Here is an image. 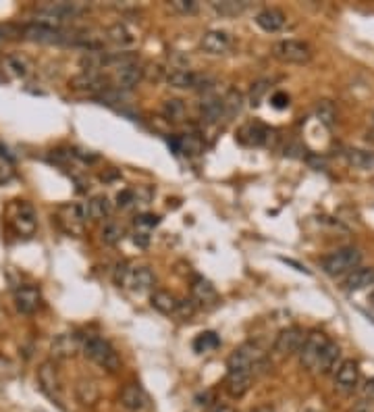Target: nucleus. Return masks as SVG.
Wrapping results in <instances>:
<instances>
[{
	"instance_id": "1",
	"label": "nucleus",
	"mask_w": 374,
	"mask_h": 412,
	"mask_svg": "<svg viewBox=\"0 0 374 412\" xmlns=\"http://www.w3.org/2000/svg\"><path fill=\"white\" fill-rule=\"evenodd\" d=\"M81 350L92 363H96L98 367L106 369L108 373H114L121 367V359H119L117 350L110 346V342H106V340H102L98 336L85 338L83 344H81Z\"/></svg>"
},
{
	"instance_id": "2",
	"label": "nucleus",
	"mask_w": 374,
	"mask_h": 412,
	"mask_svg": "<svg viewBox=\"0 0 374 412\" xmlns=\"http://www.w3.org/2000/svg\"><path fill=\"white\" fill-rule=\"evenodd\" d=\"M360 261H362V252L354 246H348L325 256L321 261V267L329 277H341V275H350L352 271H356Z\"/></svg>"
},
{
	"instance_id": "3",
	"label": "nucleus",
	"mask_w": 374,
	"mask_h": 412,
	"mask_svg": "<svg viewBox=\"0 0 374 412\" xmlns=\"http://www.w3.org/2000/svg\"><path fill=\"white\" fill-rule=\"evenodd\" d=\"M85 10H87V6L81 2H54V4L40 6L35 17H37V23L60 27L62 23H67L75 17H81Z\"/></svg>"
},
{
	"instance_id": "4",
	"label": "nucleus",
	"mask_w": 374,
	"mask_h": 412,
	"mask_svg": "<svg viewBox=\"0 0 374 412\" xmlns=\"http://www.w3.org/2000/svg\"><path fill=\"white\" fill-rule=\"evenodd\" d=\"M114 283L119 288H129L142 294L154 286V273L148 267H129L127 263H121L114 271Z\"/></svg>"
},
{
	"instance_id": "5",
	"label": "nucleus",
	"mask_w": 374,
	"mask_h": 412,
	"mask_svg": "<svg viewBox=\"0 0 374 412\" xmlns=\"http://www.w3.org/2000/svg\"><path fill=\"white\" fill-rule=\"evenodd\" d=\"M21 35L29 42H37V44H71L73 40V31H65L62 27H52V25H44V23H27L21 27Z\"/></svg>"
},
{
	"instance_id": "6",
	"label": "nucleus",
	"mask_w": 374,
	"mask_h": 412,
	"mask_svg": "<svg viewBox=\"0 0 374 412\" xmlns=\"http://www.w3.org/2000/svg\"><path fill=\"white\" fill-rule=\"evenodd\" d=\"M264 363V354L256 344H244L237 350H233V354L227 361V369L229 371H248V373H256L258 367H262Z\"/></svg>"
},
{
	"instance_id": "7",
	"label": "nucleus",
	"mask_w": 374,
	"mask_h": 412,
	"mask_svg": "<svg viewBox=\"0 0 374 412\" xmlns=\"http://www.w3.org/2000/svg\"><path fill=\"white\" fill-rule=\"evenodd\" d=\"M275 58L289 65H306L312 58V48L302 40H281L273 46Z\"/></svg>"
},
{
	"instance_id": "8",
	"label": "nucleus",
	"mask_w": 374,
	"mask_h": 412,
	"mask_svg": "<svg viewBox=\"0 0 374 412\" xmlns=\"http://www.w3.org/2000/svg\"><path fill=\"white\" fill-rule=\"evenodd\" d=\"M331 340L323 333V331H312L310 336H306L304 340V346L302 350L298 352L300 354V365L308 371H314L316 373V365H318V359L323 354V350L327 348Z\"/></svg>"
},
{
	"instance_id": "9",
	"label": "nucleus",
	"mask_w": 374,
	"mask_h": 412,
	"mask_svg": "<svg viewBox=\"0 0 374 412\" xmlns=\"http://www.w3.org/2000/svg\"><path fill=\"white\" fill-rule=\"evenodd\" d=\"M37 384H40V390H42L52 402H56L58 406L62 404V402H60V400H62V398H60L62 386H60V375H58L56 363L46 361V363L40 365V369H37Z\"/></svg>"
},
{
	"instance_id": "10",
	"label": "nucleus",
	"mask_w": 374,
	"mask_h": 412,
	"mask_svg": "<svg viewBox=\"0 0 374 412\" xmlns=\"http://www.w3.org/2000/svg\"><path fill=\"white\" fill-rule=\"evenodd\" d=\"M110 81L112 79H108L104 73H79V75H75L73 79H71V88L73 90H77V92H87V94H104V92H108L110 88H114V85H110Z\"/></svg>"
},
{
	"instance_id": "11",
	"label": "nucleus",
	"mask_w": 374,
	"mask_h": 412,
	"mask_svg": "<svg viewBox=\"0 0 374 412\" xmlns=\"http://www.w3.org/2000/svg\"><path fill=\"white\" fill-rule=\"evenodd\" d=\"M10 223H12V227H15L17 233L25 236V238L33 236V231H35V227H37V219H35L33 206H31L29 202H23V200L17 202V204H15V211H12Z\"/></svg>"
},
{
	"instance_id": "12",
	"label": "nucleus",
	"mask_w": 374,
	"mask_h": 412,
	"mask_svg": "<svg viewBox=\"0 0 374 412\" xmlns=\"http://www.w3.org/2000/svg\"><path fill=\"white\" fill-rule=\"evenodd\" d=\"M304 331L300 327H287V329H281L277 340H275V352L281 354V356H291V354H298L304 346Z\"/></svg>"
},
{
	"instance_id": "13",
	"label": "nucleus",
	"mask_w": 374,
	"mask_h": 412,
	"mask_svg": "<svg viewBox=\"0 0 374 412\" xmlns=\"http://www.w3.org/2000/svg\"><path fill=\"white\" fill-rule=\"evenodd\" d=\"M58 221L71 236H81L83 233V225L87 221L85 206L83 204H67V206H62L58 211Z\"/></svg>"
},
{
	"instance_id": "14",
	"label": "nucleus",
	"mask_w": 374,
	"mask_h": 412,
	"mask_svg": "<svg viewBox=\"0 0 374 412\" xmlns=\"http://www.w3.org/2000/svg\"><path fill=\"white\" fill-rule=\"evenodd\" d=\"M275 140V131L262 123H248L239 129V142L248 146H271Z\"/></svg>"
},
{
	"instance_id": "15",
	"label": "nucleus",
	"mask_w": 374,
	"mask_h": 412,
	"mask_svg": "<svg viewBox=\"0 0 374 412\" xmlns=\"http://www.w3.org/2000/svg\"><path fill=\"white\" fill-rule=\"evenodd\" d=\"M144 77V69L142 65L135 60V63H129V65H123L119 69H114V75H112V83H114V90H133Z\"/></svg>"
},
{
	"instance_id": "16",
	"label": "nucleus",
	"mask_w": 374,
	"mask_h": 412,
	"mask_svg": "<svg viewBox=\"0 0 374 412\" xmlns=\"http://www.w3.org/2000/svg\"><path fill=\"white\" fill-rule=\"evenodd\" d=\"M15 308L21 315H33L42 306V294L33 286H21L15 290Z\"/></svg>"
},
{
	"instance_id": "17",
	"label": "nucleus",
	"mask_w": 374,
	"mask_h": 412,
	"mask_svg": "<svg viewBox=\"0 0 374 412\" xmlns=\"http://www.w3.org/2000/svg\"><path fill=\"white\" fill-rule=\"evenodd\" d=\"M81 340L77 333H58L52 344H50V352L54 356V361H62V359H73L79 350H81Z\"/></svg>"
},
{
	"instance_id": "18",
	"label": "nucleus",
	"mask_w": 374,
	"mask_h": 412,
	"mask_svg": "<svg viewBox=\"0 0 374 412\" xmlns=\"http://www.w3.org/2000/svg\"><path fill=\"white\" fill-rule=\"evenodd\" d=\"M200 48L206 54H227L231 50V35L221 29H210L202 35Z\"/></svg>"
},
{
	"instance_id": "19",
	"label": "nucleus",
	"mask_w": 374,
	"mask_h": 412,
	"mask_svg": "<svg viewBox=\"0 0 374 412\" xmlns=\"http://www.w3.org/2000/svg\"><path fill=\"white\" fill-rule=\"evenodd\" d=\"M335 384L341 392H354L360 384V367L356 361H343L337 367Z\"/></svg>"
},
{
	"instance_id": "20",
	"label": "nucleus",
	"mask_w": 374,
	"mask_h": 412,
	"mask_svg": "<svg viewBox=\"0 0 374 412\" xmlns=\"http://www.w3.org/2000/svg\"><path fill=\"white\" fill-rule=\"evenodd\" d=\"M119 400H121V406H125L127 411H131V412L144 411V409L148 406V396H146L144 388H142V386H137V384H129V386H125V388L121 390Z\"/></svg>"
},
{
	"instance_id": "21",
	"label": "nucleus",
	"mask_w": 374,
	"mask_h": 412,
	"mask_svg": "<svg viewBox=\"0 0 374 412\" xmlns=\"http://www.w3.org/2000/svg\"><path fill=\"white\" fill-rule=\"evenodd\" d=\"M252 373L248 371H227V381H225V388L229 392L231 398H244L248 392H250V386H252Z\"/></svg>"
},
{
	"instance_id": "22",
	"label": "nucleus",
	"mask_w": 374,
	"mask_h": 412,
	"mask_svg": "<svg viewBox=\"0 0 374 412\" xmlns=\"http://www.w3.org/2000/svg\"><path fill=\"white\" fill-rule=\"evenodd\" d=\"M285 23H287V17H285V13L279 10V8H264V10H260V13L256 15V25H258L260 29L269 31V33L281 31V29L285 27Z\"/></svg>"
},
{
	"instance_id": "23",
	"label": "nucleus",
	"mask_w": 374,
	"mask_h": 412,
	"mask_svg": "<svg viewBox=\"0 0 374 412\" xmlns=\"http://www.w3.org/2000/svg\"><path fill=\"white\" fill-rule=\"evenodd\" d=\"M200 117L208 125L219 123L223 119V98L216 94H204L200 102Z\"/></svg>"
},
{
	"instance_id": "24",
	"label": "nucleus",
	"mask_w": 374,
	"mask_h": 412,
	"mask_svg": "<svg viewBox=\"0 0 374 412\" xmlns=\"http://www.w3.org/2000/svg\"><path fill=\"white\" fill-rule=\"evenodd\" d=\"M192 298L202 304V306H212L219 300L216 288L212 286V281H208L206 277H196L192 283Z\"/></svg>"
},
{
	"instance_id": "25",
	"label": "nucleus",
	"mask_w": 374,
	"mask_h": 412,
	"mask_svg": "<svg viewBox=\"0 0 374 412\" xmlns=\"http://www.w3.org/2000/svg\"><path fill=\"white\" fill-rule=\"evenodd\" d=\"M169 146L175 150V154H183V156H198L204 148L202 140L196 133H187V135H177L169 140Z\"/></svg>"
},
{
	"instance_id": "26",
	"label": "nucleus",
	"mask_w": 374,
	"mask_h": 412,
	"mask_svg": "<svg viewBox=\"0 0 374 412\" xmlns=\"http://www.w3.org/2000/svg\"><path fill=\"white\" fill-rule=\"evenodd\" d=\"M79 67L83 73H102L108 67V52L100 50H87L79 58Z\"/></svg>"
},
{
	"instance_id": "27",
	"label": "nucleus",
	"mask_w": 374,
	"mask_h": 412,
	"mask_svg": "<svg viewBox=\"0 0 374 412\" xmlns=\"http://www.w3.org/2000/svg\"><path fill=\"white\" fill-rule=\"evenodd\" d=\"M83 206H85L87 219H92V221H104V219H108V217L112 215V211H114L112 202H110L106 196H96V198H92L90 202H83Z\"/></svg>"
},
{
	"instance_id": "28",
	"label": "nucleus",
	"mask_w": 374,
	"mask_h": 412,
	"mask_svg": "<svg viewBox=\"0 0 374 412\" xmlns=\"http://www.w3.org/2000/svg\"><path fill=\"white\" fill-rule=\"evenodd\" d=\"M346 290L348 292H360L374 286V267H366V269H356L346 277Z\"/></svg>"
},
{
	"instance_id": "29",
	"label": "nucleus",
	"mask_w": 374,
	"mask_h": 412,
	"mask_svg": "<svg viewBox=\"0 0 374 412\" xmlns=\"http://www.w3.org/2000/svg\"><path fill=\"white\" fill-rule=\"evenodd\" d=\"M75 396L77 400L83 404V406H94L100 398V390H98V384L94 379H79L77 386H75Z\"/></svg>"
},
{
	"instance_id": "30",
	"label": "nucleus",
	"mask_w": 374,
	"mask_h": 412,
	"mask_svg": "<svg viewBox=\"0 0 374 412\" xmlns=\"http://www.w3.org/2000/svg\"><path fill=\"white\" fill-rule=\"evenodd\" d=\"M150 302H152V306H154L158 313H162V315H177L179 300H177L171 292H162V290H158V292H154V294H152Z\"/></svg>"
},
{
	"instance_id": "31",
	"label": "nucleus",
	"mask_w": 374,
	"mask_h": 412,
	"mask_svg": "<svg viewBox=\"0 0 374 412\" xmlns=\"http://www.w3.org/2000/svg\"><path fill=\"white\" fill-rule=\"evenodd\" d=\"M244 108V94L239 90H229L227 96H223V119L231 121L235 119Z\"/></svg>"
},
{
	"instance_id": "32",
	"label": "nucleus",
	"mask_w": 374,
	"mask_h": 412,
	"mask_svg": "<svg viewBox=\"0 0 374 412\" xmlns=\"http://www.w3.org/2000/svg\"><path fill=\"white\" fill-rule=\"evenodd\" d=\"M341 356V348L335 344V342H329L327 348L323 350L321 359H318V365H316V373H329L337 367V361Z\"/></svg>"
},
{
	"instance_id": "33",
	"label": "nucleus",
	"mask_w": 374,
	"mask_h": 412,
	"mask_svg": "<svg viewBox=\"0 0 374 412\" xmlns=\"http://www.w3.org/2000/svg\"><path fill=\"white\" fill-rule=\"evenodd\" d=\"M106 38L114 44V46H119V48H125V46H131L133 44V33L129 31V27L125 25V23H114V25H110L108 29H106Z\"/></svg>"
},
{
	"instance_id": "34",
	"label": "nucleus",
	"mask_w": 374,
	"mask_h": 412,
	"mask_svg": "<svg viewBox=\"0 0 374 412\" xmlns=\"http://www.w3.org/2000/svg\"><path fill=\"white\" fill-rule=\"evenodd\" d=\"M346 158L350 165L358 167V169H373L374 167V152L371 150H360V148H348Z\"/></svg>"
},
{
	"instance_id": "35",
	"label": "nucleus",
	"mask_w": 374,
	"mask_h": 412,
	"mask_svg": "<svg viewBox=\"0 0 374 412\" xmlns=\"http://www.w3.org/2000/svg\"><path fill=\"white\" fill-rule=\"evenodd\" d=\"M212 8L221 17H237L248 8V2H235V0H221L219 2L216 0V2H212Z\"/></svg>"
},
{
	"instance_id": "36",
	"label": "nucleus",
	"mask_w": 374,
	"mask_h": 412,
	"mask_svg": "<svg viewBox=\"0 0 374 412\" xmlns=\"http://www.w3.org/2000/svg\"><path fill=\"white\" fill-rule=\"evenodd\" d=\"M219 346H221V340H219V336H216L214 331H204V333H200V336L194 340V350H196L198 354L212 352V350H216Z\"/></svg>"
},
{
	"instance_id": "37",
	"label": "nucleus",
	"mask_w": 374,
	"mask_h": 412,
	"mask_svg": "<svg viewBox=\"0 0 374 412\" xmlns=\"http://www.w3.org/2000/svg\"><path fill=\"white\" fill-rule=\"evenodd\" d=\"M185 113H187V108H185L183 100H179V98H171V100H167V102L162 104V115H164L169 121L179 123V121L185 119Z\"/></svg>"
},
{
	"instance_id": "38",
	"label": "nucleus",
	"mask_w": 374,
	"mask_h": 412,
	"mask_svg": "<svg viewBox=\"0 0 374 412\" xmlns=\"http://www.w3.org/2000/svg\"><path fill=\"white\" fill-rule=\"evenodd\" d=\"M316 119H318L325 127L331 129V127L335 125V121H337V110H335L333 102L321 100V102L316 104Z\"/></svg>"
},
{
	"instance_id": "39",
	"label": "nucleus",
	"mask_w": 374,
	"mask_h": 412,
	"mask_svg": "<svg viewBox=\"0 0 374 412\" xmlns=\"http://www.w3.org/2000/svg\"><path fill=\"white\" fill-rule=\"evenodd\" d=\"M6 65H8V69H10L17 77H25V75H29L31 69H33L31 60H29L27 56H23V54H12V56H8Z\"/></svg>"
},
{
	"instance_id": "40",
	"label": "nucleus",
	"mask_w": 374,
	"mask_h": 412,
	"mask_svg": "<svg viewBox=\"0 0 374 412\" xmlns=\"http://www.w3.org/2000/svg\"><path fill=\"white\" fill-rule=\"evenodd\" d=\"M123 225H119V223H114V221H108L106 225H104V229H102V236H100V240L106 244V246H114V244H119L121 240H123Z\"/></svg>"
},
{
	"instance_id": "41",
	"label": "nucleus",
	"mask_w": 374,
	"mask_h": 412,
	"mask_svg": "<svg viewBox=\"0 0 374 412\" xmlns=\"http://www.w3.org/2000/svg\"><path fill=\"white\" fill-rule=\"evenodd\" d=\"M269 85H271V81L269 79H258V81H254L252 83V88H250V94H248V100H250V106H260L262 104V98H264V94L269 92Z\"/></svg>"
},
{
	"instance_id": "42",
	"label": "nucleus",
	"mask_w": 374,
	"mask_h": 412,
	"mask_svg": "<svg viewBox=\"0 0 374 412\" xmlns=\"http://www.w3.org/2000/svg\"><path fill=\"white\" fill-rule=\"evenodd\" d=\"M135 231L137 233H148L150 236V231L154 229V227H158L160 225V217L158 215H150V213H144V215H139V217H135Z\"/></svg>"
},
{
	"instance_id": "43",
	"label": "nucleus",
	"mask_w": 374,
	"mask_h": 412,
	"mask_svg": "<svg viewBox=\"0 0 374 412\" xmlns=\"http://www.w3.org/2000/svg\"><path fill=\"white\" fill-rule=\"evenodd\" d=\"M171 6L181 13V15H194L198 10V2L196 0H173Z\"/></svg>"
},
{
	"instance_id": "44",
	"label": "nucleus",
	"mask_w": 374,
	"mask_h": 412,
	"mask_svg": "<svg viewBox=\"0 0 374 412\" xmlns=\"http://www.w3.org/2000/svg\"><path fill=\"white\" fill-rule=\"evenodd\" d=\"M117 204H119L121 208H129V206L137 204V194H135L133 190H123V192H119V196H117Z\"/></svg>"
},
{
	"instance_id": "45",
	"label": "nucleus",
	"mask_w": 374,
	"mask_h": 412,
	"mask_svg": "<svg viewBox=\"0 0 374 412\" xmlns=\"http://www.w3.org/2000/svg\"><path fill=\"white\" fill-rule=\"evenodd\" d=\"M271 104H273L275 108L283 110V108H287V106H289V96H287L285 92H277V94L271 98Z\"/></svg>"
},
{
	"instance_id": "46",
	"label": "nucleus",
	"mask_w": 374,
	"mask_h": 412,
	"mask_svg": "<svg viewBox=\"0 0 374 412\" xmlns=\"http://www.w3.org/2000/svg\"><path fill=\"white\" fill-rule=\"evenodd\" d=\"M133 242L137 244V246H142V248H146L148 244H150V236L148 233H133Z\"/></svg>"
},
{
	"instance_id": "47",
	"label": "nucleus",
	"mask_w": 374,
	"mask_h": 412,
	"mask_svg": "<svg viewBox=\"0 0 374 412\" xmlns=\"http://www.w3.org/2000/svg\"><path fill=\"white\" fill-rule=\"evenodd\" d=\"M364 396L371 398V402H374V377L364 386Z\"/></svg>"
},
{
	"instance_id": "48",
	"label": "nucleus",
	"mask_w": 374,
	"mask_h": 412,
	"mask_svg": "<svg viewBox=\"0 0 374 412\" xmlns=\"http://www.w3.org/2000/svg\"><path fill=\"white\" fill-rule=\"evenodd\" d=\"M354 412H374L373 411V404L368 402V400H364V402H360L356 409H354Z\"/></svg>"
},
{
	"instance_id": "49",
	"label": "nucleus",
	"mask_w": 374,
	"mask_h": 412,
	"mask_svg": "<svg viewBox=\"0 0 374 412\" xmlns=\"http://www.w3.org/2000/svg\"><path fill=\"white\" fill-rule=\"evenodd\" d=\"M210 412H235V411H233L231 406H227V404H216V406H214Z\"/></svg>"
},
{
	"instance_id": "50",
	"label": "nucleus",
	"mask_w": 374,
	"mask_h": 412,
	"mask_svg": "<svg viewBox=\"0 0 374 412\" xmlns=\"http://www.w3.org/2000/svg\"><path fill=\"white\" fill-rule=\"evenodd\" d=\"M0 156H2V158H8V160H12V156L8 154V150H6L4 146H0Z\"/></svg>"
},
{
	"instance_id": "51",
	"label": "nucleus",
	"mask_w": 374,
	"mask_h": 412,
	"mask_svg": "<svg viewBox=\"0 0 374 412\" xmlns=\"http://www.w3.org/2000/svg\"><path fill=\"white\" fill-rule=\"evenodd\" d=\"M368 304H371V306H373V308H374V290H373V292H371V296H368Z\"/></svg>"
},
{
	"instance_id": "52",
	"label": "nucleus",
	"mask_w": 374,
	"mask_h": 412,
	"mask_svg": "<svg viewBox=\"0 0 374 412\" xmlns=\"http://www.w3.org/2000/svg\"><path fill=\"white\" fill-rule=\"evenodd\" d=\"M373 127H374V115H373Z\"/></svg>"
}]
</instances>
